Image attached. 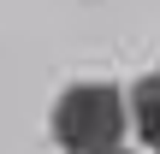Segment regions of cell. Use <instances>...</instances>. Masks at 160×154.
<instances>
[{"label": "cell", "instance_id": "obj_1", "mask_svg": "<svg viewBox=\"0 0 160 154\" xmlns=\"http://www.w3.org/2000/svg\"><path fill=\"white\" fill-rule=\"evenodd\" d=\"M125 113L131 95H119L113 83H77L53 101V142L65 154H119Z\"/></svg>", "mask_w": 160, "mask_h": 154}, {"label": "cell", "instance_id": "obj_2", "mask_svg": "<svg viewBox=\"0 0 160 154\" xmlns=\"http://www.w3.org/2000/svg\"><path fill=\"white\" fill-rule=\"evenodd\" d=\"M131 125H137V137L160 154V71L131 89Z\"/></svg>", "mask_w": 160, "mask_h": 154}, {"label": "cell", "instance_id": "obj_3", "mask_svg": "<svg viewBox=\"0 0 160 154\" xmlns=\"http://www.w3.org/2000/svg\"><path fill=\"white\" fill-rule=\"evenodd\" d=\"M119 154H125V148H119Z\"/></svg>", "mask_w": 160, "mask_h": 154}]
</instances>
